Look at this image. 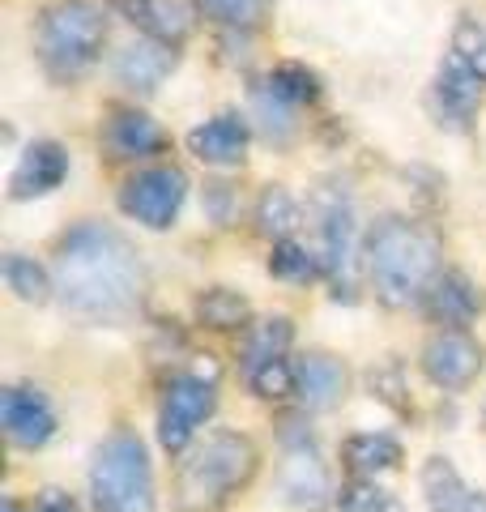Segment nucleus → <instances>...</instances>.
I'll return each mask as SVG.
<instances>
[{"instance_id":"4","label":"nucleus","mask_w":486,"mask_h":512,"mask_svg":"<svg viewBox=\"0 0 486 512\" xmlns=\"http://www.w3.org/2000/svg\"><path fill=\"white\" fill-rule=\"evenodd\" d=\"M107 43V18L94 0H56L39 13L35 26V52L43 60V69L69 82L81 77L99 60Z\"/></svg>"},{"instance_id":"15","label":"nucleus","mask_w":486,"mask_h":512,"mask_svg":"<svg viewBox=\"0 0 486 512\" xmlns=\"http://www.w3.org/2000/svg\"><path fill=\"white\" fill-rule=\"evenodd\" d=\"M423 495L431 512H486V500L465 487L457 466L444 457H431L423 466Z\"/></svg>"},{"instance_id":"32","label":"nucleus","mask_w":486,"mask_h":512,"mask_svg":"<svg viewBox=\"0 0 486 512\" xmlns=\"http://www.w3.org/2000/svg\"><path fill=\"white\" fill-rule=\"evenodd\" d=\"M342 512H401V504L388 491H380L376 483L359 478V483H350V491L342 495Z\"/></svg>"},{"instance_id":"28","label":"nucleus","mask_w":486,"mask_h":512,"mask_svg":"<svg viewBox=\"0 0 486 512\" xmlns=\"http://www.w3.org/2000/svg\"><path fill=\"white\" fill-rule=\"evenodd\" d=\"M197 5L205 9V18H214L218 26H231V30H256L265 18H269V9H273V0H197Z\"/></svg>"},{"instance_id":"10","label":"nucleus","mask_w":486,"mask_h":512,"mask_svg":"<svg viewBox=\"0 0 486 512\" xmlns=\"http://www.w3.org/2000/svg\"><path fill=\"white\" fill-rule=\"evenodd\" d=\"M0 423L18 448H43L56 436V410L47 406V397L39 389H18V384L0 393Z\"/></svg>"},{"instance_id":"14","label":"nucleus","mask_w":486,"mask_h":512,"mask_svg":"<svg viewBox=\"0 0 486 512\" xmlns=\"http://www.w3.org/2000/svg\"><path fill=\"white\" fill-rule=\"evenodd\" d=\"M423 303H427V316L440 329H465L469 320H474V312H478V291H474V282H469L461 269H444V274L431 282V291H427Z\"/></svg>"},{"instance_id":"2","label":"nucleus","mask_w":486,"mask_h":512,"mask_svg":"<svg viewBox=\"0 0 486 512\" xmlns=\"http://www.w3.org/2000/svg\"><path fill=\"white\" fill-rule=\"evenodd\" d=\"M440 239L423 222L384 218L367 235V278L384 308H410L427 299L431 282L440 278Z\"/></svg>"},{"instance_id":"7","label":"nucleus","mask_w":486,"mask_h":512,"mask_svg":"<svg viewBox=\"0 0 486 512\" xmlns=\"http://www.w3.org/2000/svg\"><path fill=\"white\" fill-rule=\"evenodd\" d=\"M188 197V175L180 167H145L137 175H128L124 188H120V210L128 218H137L141 227L150 231H167L180 205Z\"/></svg>"},{"instance_id":"17","label":"nucleus","mask_w":486,"mask_h":512,"mask_svg":"<svg viewBox=\"0 0 486 512\" xmlns=\"http://www.w3.org/2000/svg\"><path fill=\"white\" fill-rule=\"evenodd\" d=\"M175 69V52L167 43H133L128 52H120L116 60V77H120V86L128 90H137V94H150L162 86V77H167Z\"/></svg>"},{"instance_id":"3","label":"nucleus","mask_w":486,"mask_h":512,"mask_svg":"<svg viewBox=\"0 0 486 512\" xmlns=\"http://www.w3.org/2000/svg\"><path fill=\"white\" fill-rule=\"evenodd\" d=\"M256 444L239 431H209L184 453L175 470V508L180 512H218L235 491L256 474Z\"/></svg>"},{"instance_id":"29","label":"nucleus","mask_w":486,"mask_h":512,"mask_svg":"<svg viewBox=\"0 0 486 512\" xmlns=\"http://www.w3.org/2000/svg\"><path fill=\"white\" fill-rule=\"evenodd\" d=\"M452 56L486 82V26L478 18H461L457 22V30H452Z\"/></svg>"},{"instance_id":"1","label":"nucleus","mask_w":486,"mask_h":512,"mask_svg":"<svg viewBox=\"0 0 486 512\" xmlns=\"http://www.w3.org/2000/svg\"><path fill=\"white\" fill-rule=\"evenodd\" d=\"M56 299L86 325H124L141 308L145 269L133 244L103 222H77L56 244Z\"/></svg>"},{"instance_id":"33","label":"nucleus","mask_w":486,"mask_h":512,"mask_svg":"<svg viewBox=\"0 0 486 512\" xmlns=\"http://www.w3.org/2000/svg\"><path fill=\"white\" fill-rule=\"evenodd\" d=\"M35 512H77V508H73V500H69V495H60V491H47L43 500H39V508H35Z\"/></svg>"},{"instance_id":"23","label":"nucleus","mask_w":486,"mask_h":512,"mask_svg":"<svg viewBox=\"0 0 486 512\" xmlns=\"http://www.w3.org/2000/svg\"><path fill=\"white\" fill-rule=\"evenodd\" d=\"M299 218H303V214H299V201L290 197L282 184L265 188L261 205H256V231L269 235L273 244H282V239H290V231L299 227Z\"/></svg>"},{"instance_id":"18","label":"nucleus","mask_w":486,"mask_h":512,"mask_svg":"<svg viewBox=\"0 0 486 512\" xmlns=\"http://www.w3.org/2000/svg\"><path fill=\"white\" fill-rule=\"evenodd\" d=\"M478 90H482V77L452 56L440 69V77H435V103H440V116H448L452 124L469 120V111L478 107Z\"/></svg>"},{"instance_id":"31","label":"nucleus","mask_w":486,"mask_h":512,"mask_svg":"<svg viewBox=\"0 0 486 512\" xmlns=\"http://www.w3.org/2000/svg\"><path fill=\"white\" fill-rule=\"evenodd\" d=\"M252 107H256V116H261V124L269 128V137L278 133V141H282L290 133V111H295V107H290L269 82H261V86L252 90Z\"/></svg>"},{"instance_id":"5","label":"nucleus","mask_w":486,"mask_h":512,"mask_svg":"<svg viewBox=\"0 0 486 512\" xmlns=\"http://www.w3.org/2000/svg\"><path fill=\"white\" fill-rule=\"evenodd\" d=\"M94 512H154V466L137 431H116L90 466Z\"/></svg>"},{"instance_id":"6","label":"nucleus","mask_w":486,"mask_h":512,"mask_svg":"<svg viewBox=\"0 0 486 512\" xmlns=\"http://www.w3.org/2000/svg\"><path fill=\"white\" fill-rule=\"evenodd\" d=\"M218 410V384L205 372H180L167 393H162V410H158V440L171 453H184V448L197 440V431L209 423V414Z\"/></svg>"},{"instance_id":"13","label":"nucleus","mask_w":486,"mask_h":512,"mask_svg":"<svg viewBox=\"0 0 486 512\" xmlns=\"http://www.w3.org/2000/svg\"><path fill=\"white\" fill-rule=\"evenodd\" d=\"M188 150L209 167H239L243 154H248V124L231 116V111L214 116L188 133Z\"/></svg>"},{"instance_id":"26","label":"nucleus","mask_w":486,"mask_h":512,"mask_svg":"<svg viewBox=\"0 0 486 512\" xmlns=\"http://www.w3.org/2000/svg\"><path fill=\"white\" fill-rule=\"evenodd\" d=\"M265 82L282 94V99L290 103V107H299V103H316L320 99V77L307 69V64H299V60H282L278 69H273Z\"/></svg>"},{"instance_id":"19","label":"nucleus","mask_w":486,"mask_h":512,"mask_svg":"<svg viewBox=\"0 0 486 512\" xmlns=\"http://www.w3.org/2000/svg\"><path fill=\"white\" fill-rule=\"evenodd\" d=\"M342 457L354 478H376L384 470H397L401 466V444L384 431H359L342 444Z\"/></svg>"},{"instance_id":"12","label":"nucleus","mask_w":486,"mask_h":512,"mask_svg":"<svg viewBox=\"0 0 486 512\" xmlns=\"http://www.w3.org/2000/svg\"><path fill=\"white\" fill-rule=\"evenodd\" d=\"M64 175H69V150L60 141H35L9 175V197L13 201L47 197V192H56L64 184Z\"/></svg>"},{"instance_id":"34","label":"nucleus","mask_w":486,"mask_h":512,"mask_svg":"<svg viewBox=\"0 0 486 512\" xmlns=\"http://www.w3.org/2000/svg\"><path fill=\"white\" fill-rule=\"evenodd\" d=\"M5 512H18V504H13V500H9V504H5Z\"/></svg>"},{"instance_id":"30","label":"nucleus","mask_w":486,"mask_h":512,"mask_svg":"<svg viewBox=\"0 0 486 512\" xmlns=\"http://www.w3.org/2000/svg\"><path fill=\"white\" fill-rule=\"evenodd\" d=\"M248 384H252L256 397H265V402H282V397H290V393L299 389L295 367H290L286 359H273L265 367H256V372L248 376Z\"/></svg>"},{"instance_id":"8","label":"nucleus","mask_w":486,"mask_h":512,"mask_svg":"<svg viewBox=\"0 0 486 512\" xmlns=\"http://www.w3.org/2000/svg\"><path fill=\"white\" fill-rule=\"evenodd\" d=\"M423 372L431 384H440V389L461 393L482 372V346L469 338L465 329H440L423 346Z\"/></svg>"},{"instance_id":"9","label":"nucleus","mask_w":486,"mask_h":512,"mask_svg":"<svg viewBox=\"0 0 486 512\" xmlns=\"http://www.w3.org/2000/svg\"><path fill=\"white\" fill-rule=\"evenodd\" d=\"M103 150L120 163H137V158H154L167 150V133L154 116L137 107H111L103 120Z\"/></svg>"},{"instance_id":"25","label":"nucleus","mask_w":486,"mask_h":512,"mask_svg":"<svg viewBox=\"0 0 486 512\" xmlns=\"http://www.w3.org/2000/svg\"><path fill=\"white\" fill-rule=\"evenodd\" d=\"M320 269H324V256H312L303 244H295V239H282V244H273V252H269V274L282 282H312Z\"/></svg>"},{"instance_id":"22","label":"nucleus","mask_w":486,"mask_h":512,"mask_svg":"<svg viewBox=\"0 0 486 512\" xmlns=\"http://www.w3.org/2000/svg\"><path fill=\"white\" fill-rule=\"evenodd\" d=\"M350 248H354V218H350V205H346V201L324 205V269H329V274H346Z\"/></svg>"},{"instance_id":"11","label":"nucleus","mask_w":486,"mask_h":512,"mask_svg":"<svg viewBox=\"0 0 486 512\" xmlns=\"http://www.w3.org/2000/svg\"><path fill=\"white\" fill-rule=\"evenodd\" d=\"M116 9L133 22L141 35H150L154 43H184L197 26V5L192 0H116Z\"/></svg>"},{"instance_id":"24","label":"nucleus","mask_w":486,"mask_h":512,"mask_svg":"<svg viewBox=\"0 0 486 512\" xmlns=\"http://www.w3.org/2000/svg\"><path fill=\"white\" fill-rule=\"evenodd\" d=\"M286 495L295 504H320L329 495V478H324L320 461L312 453H295L286 466Z\"/></svg>"},{"instance_id":"16","label":"nucleus","mask_w":486,"mask_h":512,"mask_svg":"<svg viewBox=\"0 0 486 512\" xmlns=\"http://www.w3.org/2000/svg\"><path fill=\"white\" fill-rule=\"evenodd\" d=\"M295 380H299L295 393H299V402L307 410H329V406L342 402V393H346V367L333 355H320V350L299 359Z\"/></svg>"},{"instance_id":"20","label":"nucleus","mask_w":486,"mask_h":512,"mask_svg":"<svg viewBox=\"0 0 486 512\" xmlns=\"http://www.w3.org/2000/svg\"><path fill=\"white\" fill-rule=\"evenodd\" d=\"M290 338H295V329H290L286 316H269L261 325H248V338H243V376H252L256 367H265L273 359H286Z\"/></svg>"},{"instance_id":"27","label":"nucleus","mask_w":486,"mask_h":512,"mask_svg":"<svg viewBox=\"0 0 486 512\" xmlns=\"http://www.w3.org/2000/svg\"><path fill=\"white\" fill-rule=\"evenodd\" d=\"M197 316L209 329H239L248 320V299L239 291H226V286H214V291H205L197 299Z\"/></svg>"},{"instance_id":"21","label":"nucleus","mask_w":486,"mask_h":512,"mask_svg":"<svg viewBox=\"0 0 486 512\" xmlns=\"http://www.w3.org/2000/svg\"><path fill=\"white\" fill-rule=\"evenodd\" d=\"M5 282H9V291L18 295L22 303H35V308L56 295V278L47 274L35 256H22V252L5 256Z\"/></svg>"}]
</instances>
